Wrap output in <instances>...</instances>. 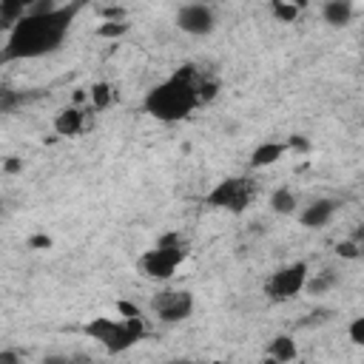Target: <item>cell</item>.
<instances>
[{
	"instance_id": "13",
	"label": "cell",
	"mask_w": 364,
	"mask_h": 364,
	"mask_svg": "<svg viewBox=\"0 0 364 364\" xmlns=\"http://www.w3.org/2000/svg\"><path fill=\"white\" fill-rule=\"evenodd\" d=\"M353 11H355V6L350 0H330L321 6V17L330 26H347L353 20Z\"/></svg>"
},
{
	"instance_id": "15",
	"label": "cell",
	"mask_w": 364,
	"mask_h": 364,
	"mask_svg": "<svg viewBox=\"0 0 364 364\" xmlns=\"http://www.w3.org/2000/svg\"><path fill=\"white\" fill-rule=\"evenodd\" d=\"M20 102H23L20 91H14V88H9V85H0V114H11Z\"/></svg>"
},
{
	"instance_id": "7",
	"label": "cell",
	"mask_w": 364,
	"mask_h": 364,
	"mask_svg": "<svg viewBox=\"0 0 364 364\" xmlns=\"http://www.w3.org/2000/svg\"><path fill=\"white\" fill-rule=\"evenodd\" d=\"M148 310L159 324H182L193 316L196 296L188 287H168L165 284V287L154 290V296L148 301Z\"/></svg>"
},
{
	"instance_id": "6",
	"label": "cell",
	"mask_w": 364,
	"mask_h": 364,
	"mask_svg": "<svg viewBox=\"0 0 364 364\" xmlns=\"http://www.w3.org/2000/svg\"><path fill=\"white\" fill-rule=\"evenodd\" d=\"M307 282H310V264L304 259H296V262H287V264L276 267L273 273H267V279L262 282V293L267 301L284 304V301H293L296 296H301Z\"/></svg>"
},
{
	"instance_id": "4",
	"label": "cell",
	"mask_w": 364,
	"mask_h": 364,
	"mask_svg": "<svg viewBox=\"0 0 364 364\" xmlns=\"http://www.w3.org/2000/svg\"><path fill=\"white\" fill-rule=\"evenodd\" d=\"M191 253V245L188 239L179 233V230H168L162 233L151 247H145L136 259V270L148 279V282H156V284H165L176 276V270L185 264Z\"/></svg>"
},
{
	"instance_id": "1",
	"label": "cell",
	"mask_w": 364,
	"mask_h": 364,
	"mask_svg": "<svg viewBox=\"0 0 364 364\" xmlns=\"http://www.w3.org/2000/svg\"><path fill=\"white\" fill-rule=\"evenodd\" d=\"M80 3H37L28 6L23 17H17L9 26V34L0 48V63H23V60H40L65 43L77 14Z\"/></svg>"
},
{
	"instance_id": "5",
	"label": "cell",
	"mask_w": 364,
	"mask_h": 364,
	"mask_svg": "<svg viewBox=\"0 0 364 364\" xmlns=\"http://www.w3.org/2000/svg\"><path fill=\"white\" fill-rule=\"evenodd\" d=\"M259 196V182L250 173H233L219 179L208 193H205V205L222 213H245Z\"/></svg>"
},
{
	"instance_id": "17",
	"label": "cell",
	"mask_w": 364,
	"mask_h": 364,
	"mask_svg": "<svg viewBox=\"0 0 364 364\" xmlns=\"http://www.w3.org/2000/svg\"><path fill=\"white\" fill-rule=\"evenodd\" d=\"M350 341L353 344H364V318H353V324H350Z\"/></svg>"
},
{
	"instance_id": "19",
	"label": "cell",
	"mask_w": 364,
	"mask_h": 364,
	"mask_svg": "<svg viewBox=\"0 0 364 364\" xmlns=\"http://www.w3.org/2000/svg\"><path fill=\"white\" fill-rule=\"evenodd\" d=\"M0 364H17V353H14V350L0 353Z\"/></svg>"
},
{
	"instance_id": "18",
	"label": "cell",
	"mask_w": 364,
	"mask_h": 364,
	"mask_svg": "<svg viewBox=\"0 0 364 364\" xmlns=\"http://www.w3.org/2000/svg\"><path fill=\"white\" fill-rule=\"evenodd\" d=\"M43 364H80V355H65V353H51L43 358Z\"/></svg>"
},
{
	"instance_id": "14",
	"label": "cell",
	"mask_w": 364,
	"mask_h": 364,
	"mask_svg": "<svg viewBox=\"0 0 364 364\" xmlns=\"http://www.w3.org/2000/svg\"><path fill=\"white\" fill-rule=\"evenodd\" d=\"M270 208H273V213H282V216L296 213V210H299V196H296V191H290L287 185L276 188V191L270 193Z\"/></svg>"
},
{
	"instance_id": "10",
	"label": "cell",
	"mask_w": 364,
	"mask_h": 364,
	"mask_svg": "<svg viewBox=\"0 0 364 364\" xmlns=\"http://www.w3.org/2000/svg\"><path fill=\"white\" fill-rule=\"evenodd\" d=\"M54 131L60 136H77L85 131V111L80 108H65L54 117Z\"/></svg>"
},
{
	"instance_id": "16",
	"label": "cell",
	"mask_w": 364,
	"mask_h": 364,
	"mask_svg": "<svg viewBox=\"0 0 364 364\" xmlns=\"http://www.w3.org/2000/svg\"><path fill=\"white\" fill-rule=\"evenodd\" d=\"M336 250H338L341 259H358V242H355V239H344V242H338Z\"/></svg>"
},
{
	"instance_id": "3",
	"label": "cell",
	"mask_w": 364,
	"mask_h": 364,
	"mask_svg": "<svg viewBox=\"0 0 364 364\" xmlns=\"http://www.w3.org/2000/svg\"><path fill=\"white\" fill-rule=\"evenodd\" d=\"M82 333L100 344L108 355H122L148 336V324L139 313L128 316H94L82 324Z\"/></svg>"
},
{
	"instance_id": "9",
	"label": "cell",
	"mask_w": 364,
	"mask_h": 364,
	"mask_svg": "<svg viewBox=\"0 0 364 364\" xmlns=\"http://www.w3.org/2000/svg\"><path fill=\"white\" fill-rule=\"evenodd\" d=\"M338 208H341V202L338 199H313V202H307L296 216H299V222L304 225V228H324L327 222H333V216L338 213Z\"/></svg>"
},
{
	"instance_id": "11",
	"label": "cell",
	"mask_w": 364,
	"mask_h": 364,
	"mask_svg": "<svg viewBox=\"0 0 364 364\" xmlns=\"http://www.w3.org/2000/svg\"><path fill=\"white\" fill-rule=\"evenodd\" d=\"M296 355H299V350H296L293 336H276V338H270V344H267V358H264V364H290Z\"/></svg>"
},
{
	"instance_id": "2",
	"label": "cell",
	"mask_w": 364,
	"mask_h": 364,
	"mask_svg": "<svg viewBox=\"0 0 364 364\" xmlns=\"http://www.w3.org/2000/svg\"><path fill=\"white\" fill-rule=\"evenodd\" d=\"M216 88L219 82L202 65L185 63L145 91L142 111L156 122L173 125V122L188 119L199 105L210 102L216 97Z\"/></svg>"
},
{
	"instance_id": "8",
	"label": "cell",
	"mask_w": 364,
	"mask_h": 364,
	"mask_svg": "<svg viewBox=\"0 0 364 364\" xmlns=\"http://www.w3.org/2000/svg\"><path fill=\"white\" fill-rule=\"evenodd\" d=\"M173 23L179 31H185L191 37H205L216 28V11L208 3H185L176 9Z\"/></svg>"
},
{
	"instance_id": "20",
	"label": "cell",
	"mask_w": 364,
	"mask_h": 364,
	"mask_svg": "<svg viewBox=\"0 0 364 364\" xmlns=\"http://www.w3.org/2000/svg\"><path fill=\"white\" fill-rule=\"evenodd\" d=\"M276 11H279L282 17H293V14H299V9H284V6H276Z\"/></svg>"
},
{
	"instance_id": "12",
	"label": "cell",
	"mask_w": 364,
	"mask_h": 364,
	"mask_svg": "<svg viewBox=\"0 0 364 364\" xmlns=\"http://www.w3.org/2000/svg\"><path fill=\"white\" fill-rule=\"evenodd\" d=\"M284 151H287V142H273V139H267V142H262V145L253 148V154H250V168L273 165L276 159L284 156Z\"/></svg>"
}]
</instances>
